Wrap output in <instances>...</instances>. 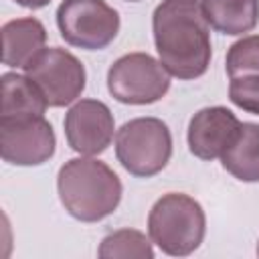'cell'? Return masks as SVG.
I'll use <instances>...</instances> for the list:
<instances>
[{
	"mask_svg": "<svg viewBox=\"0 0 259 259\" xmlns=\"http://www.w3.org/2000/svg\"><path fill=\"white\" fill-rule=\"evenodd\" d=\"M57 138L45 115L2 119L0 156L12 166H40L53 158Z\"/></svg>",
	"mask_w": 259,
	"mask_h": 259,
	"instance_id": "cell-8",
	"label": "cell"
},
{
	"mask_svg": "<svg viewBox=\"0 0 259 259\" xmlns=\"http://www.w3.org/2000/svg\"><path fill=\"white\" fill-rule=\"evenodd\" d=\"M152 243L172 257L194 253L206 233V217L198 200L182 192H168L158 198L148 214Z\"/></svg>",
	"mask_w": 259,
	"mask_h": 259,
	"instance_id": "cell-3",
	"label": "cell"
},
{
	"mask_svg": "<svg viewBox=\"0 0 259 259\" xmlns=\"http://www.w3.org/2000/svg\"><path fill=\"white\" fill-rule=\"evenodd\" d=\"M241 130L237 115L223 107H204L190 117L188 123V150L200 160L221 158L235 142Z\"/></svg>",
	"mask_w": 259,
	"mask_h": 259,
	"instance_id": "cell-10",
	"label": "cell"
},
{
	"mask_svg": "<svg viewBox=\"0 0 259 259\" xmlns=\"http://www.w3.org/2000/svg\"><path fill=\"white\" fill-rule=\"evenodd\" d=\"M57 26L65 42L85 51L105 49L119 32V14L105 0H63Z\"/></svg>",
	"mask_w": 259,
	"mask_h": 259,
	"instance_id": "cell-6",
	"label": "cell"
},
{
	"mask_svg": "<svg viewBox=\"0 0 259 259\" xmlns=\"http://www.w3.org/2000/svg\"><path fill=\"white\" fill-rule=\"evenodd\" d=\"M225 69L231 79L241 75H259V34L243 36L233 42L225 59Z\"/></svg>",
	"mask_w": 259,
	"mask_h": 259,
	"instance_id": "cell-16",
	"label": "cell"
},
{
	"mask_svg": "<svg viewBox=\"0 0 259 259\" xmlns=\"http://www.w3.org/2000/svg\"><path fill=\"white\" fill-rule=\"evenodd\" d=\"M229 99L243 111L259 115V75L233 77L229 85Z\"/></svg>",
	"mask_w": 259,
	"mask_h": 259,
	"instance_id": "cell-17",
	"label": "cell"
},
{
	"mask_svg": "<svg viewBox=\"0 0 259 259\" xmlns=\"http://www.w3.org/2000/svg\"><path fill=\"white\" fill-rule=\"evenodd\" d=\"M24 71L42 91L49 107H65L73 103L83 93L87 81L83 63L61 47L42 49Z\"/></svg>",
	"mask_w": 259,
	"mask_h": 259,
	"instance_id": "cell-7",
	"label": "cell"
},
{
	"mask_svg": "<svg viewBox=\"0 0 259 259\" xmlns=\"http://www.w3.org/2000/svg\"><path fill=\"white\" fill-rule=\"evenodd\" d=\"M206 22L223 34L251 32L259 22V0H200Z\"/></svg>",
	"mask_w": 259,
	"mask_h": 259,
	"instance_id": "cell-12",
	"label": "cell"
},
{
	"mask_svg": "<svg viewBox=\"0 0 259 259\" xmlns=\"http://www.w3.org/2000/svg\"><path fill=\"white\" fill-rule=\"evenodd\" d=\"M125 2H138V0H125Z\"/></svg>",
	"mask_w": 259,
	"mask_h": 259,
	"instance_id": "cell-19",
	"label": "cell"
},
{
	"mask_svg": "<svg viewBox=\"0 0 259 259\" xmlns=\"http://www.w3.org/2000/svg\"><path fill=\"white\" fill-rule=\"evenodd\" d=\"M152 30L160 63L172 77L188 81L206 73L212 47L198 0H162L154 10Z\"/></svg>",
	"mask_w": 259,
	"mask_h": 259,
	"instance_id": "cell-1",
	"label": "cell"
},
{
	"mask_svg": "<svg viewBox=\"0 0 259 259\" xmlns=\"http://www.w3.org/2000/svg\"><path fill=\"white\" fill-rule=\"evenodd\" d=\"M63 125L71 150L83 156H95L107 150L115 130L109 107L99 99L77 101L67 111Z\"/></svg>",
	"mask_w": 259,
	"mask_h": 259,
	"instance_id": "cell-9",
	"label": "cell"
},
{
	"mask_svg": "<svg viewBox=\"0 0 259 259\" xmlns=\"http://www.w3.org/2000/svg\"><path fill=\"white\" fill-rule=\"evenodd\" d=\"M119 164L138 178H150L166 168L172 156V134L158 117H136L115 134Z\"/></svg>",
	"mask_w": 259,
	"mask_h": 259,
	"instance_id": "cell-4",
	"label": "cell"
},
{
	"mask_svg": "<svg viewBox=\"0 0 259 259\" xmlns=\"http://www.w3.org/2000/svg\"><path fill=\"white\" fill-rule=\"evenodd\" d=\"M0 85H2V109H0L2 119L45 115L49 103L30 77H22L18 73H4Z\"/></svg>",
	"mask_w": 259,
	"mask_h": 259,
	"instance_id": "cell-13",
	"label": "cell"
},
{
	"mask_svg": "<svg viewBox=\"0 0 259 259\" xmlns=\"http://www.w3.org/2000/svg\"><path fill=\"white\" fill-rule=\"evenodd\" d=\"M57 190L65 210L81 223L109 217L123 194L119 176L101 160L73 158L57 174Z\"/></svg>",
	"mask_w": 259,
	"mask_h": 259,
	"instance_id": "cell-2",
	"label": "cell"
},
{
	"mask_svg": "<svg viewBox=\"0 0 259 259\" xmlns=\"http://www.w3.org/2000/svg\"><path fill=\"white\" fill-rule=\"evenodd\" d=\"M14 2L20 4V6H24V8H32V10H36V8L47 6L51 0H14Z\"/></svg>",
	"mask_w": 259,
	"mask_h": 259,
	"instance_id": "cell-18",
	"label": "cell"
},
{
	"mask_svg": "<svg viewBox=\"0 0 259 259\" xmlns=\"http://www.w3.org/2000/svg\"><path fill=\"white\" fill-rule=\"evenodd\" d=\"M47 42V30L38 18L24 16L8 20L2 26V63L8 67H26Z\"/></svg>",
	"mask_w": 259,
	"mask_h": 259,
	"instance_id": "cell-11",
	"label": "cell"
},
{
	"mask_svg": "<svg viewBox=\"0 0 259 259\" xmlns=\"http://www.w3.org/2000/svg\"><path fill=\"white\" fill-rule=\"evenodd\" d=\"M170 89V73L148 53H127L111 63L107 91L127 105H148L162 99Z\"/></svg>",
	"mask_w": 259,
	"mask_h": 259,
	"instance_id": "cell-5",
	"label": "cell"
},
{
	"mask_svg": "<svg viewBox=\"0 0 259 259\" xmlns=\"http://www.w3.org/2000/svg\"><path fill=\"white\" fill-rule=\"evenodd\" d=\"M221 164L241 182H259V123H241L235 142L221 156Z\"/></svg>",
	"mask_w": 259,
	"mask_h": 259,
	"instance_id": "cell-14",
	"label": "cell"
},
{
	"mask_svg": "<svg viewBox=\"0 0 259 259\" xmlns=\"http://www.w3.org/2000/svg\"><path fill=\"white\" fill-rule=\"evenodd\" d=\"M257 255H259V245H257Z\"/></svg>",
	"mask_w": 259,
	"mask_h": 259,
	"instance_id": "cell-20",
	"label": "cell"
},
{
	"mask_svg": "<svg viewBox=\"0 0 259 259\" xmlns=\"http://www.w3.org/2000/svg\"><path fill=\"white\" fill-rule=\"evenodd\" d=\"M97 255L103 259H152L154 249L144 233L136 229H119L103 237Z\"/></svg>",
	"mask_w": 259,
	"mask_h": 259,
	"instance_id": "cell-15",
	"label": "cell"
}]
</instances>
